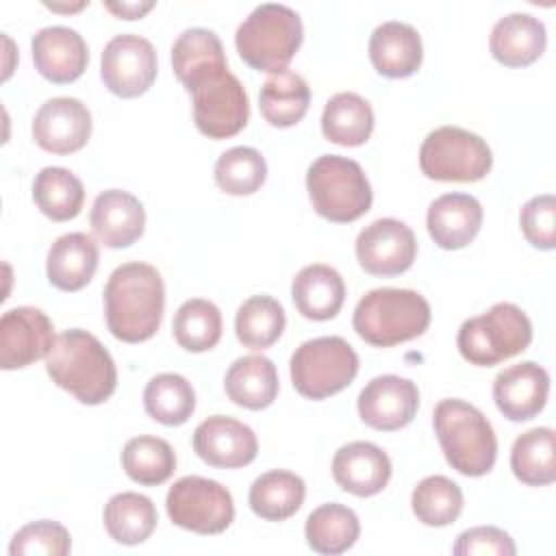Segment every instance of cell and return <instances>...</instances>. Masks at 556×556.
Listing matches in <instances>:
<instances>
[{
  "mask_svg": "<svg viewBox=\"0 0 556 556\" xmlns=\"http://www.w3.org/2000/svg\"><path fill=\"white\" fill-rule=\"evenodd\" d=\"M191 93L195 128L208 139H228L241 132L250 117V100L241 80L228 70L224 52L174 72Z\"/></svg>",
  "mask_w": 556,
  "mask_h": 556,
  "instance_id": "1",
  "label": "cell"
},
{
  "mask_svg": "<svg viewBox=\"0 0 556 556\" xmlns=\"http://www.w3.org/2000/svg\"><path fill=\"white\" fill-rule=\"evenodd\" d=\"M165 311V282L156 267L130 261L115 267L104 287V317L111 334L124 343L154 337Z\"/></svg>",
  "mask_w": 556,
  "mask_h": 556,
  "instance_id": "2",
  "label": "cell"
},
{
  "mask_svg": "<svg viewBox=\"0 0 556 556\" xmlns=\"http://www.w3.org/2000/svg\"><path fill=\"white\" fill-rule=\"evenodd\" d=\"M46 371L56 387L87 406L106 402L117 387L113 356L98 337L80 328H70L56 337L46 356Z\"/></svg>",
  "mask_w": 556,
  "mask_h": 556,
  "instance_id": "3",
  "label": "cell"
},
{
  "mask_svg": "<svg viewBox=\"0 0 556 556\" xmlns=\"http://www.w3.org/2000/svg\"><path fill=\"white\" fill-rule=\"evenodd\" d=\"M434 434L445 460L463 476L489 473L497 458V437L480 408L465 400H441L432 413Z\"/></svg>",
  "mask_w": 556,
  "mask_h": 556,
  "instance_id": "4",
  "label": "cell"
},
{
  "mask_svg": "<svg viewBox=\"0 0 556 556\" xmlns=\"http://www.w3.org/2000/svg\"><path fill=\"white\" fill-rule=\"evenodd\" d=\"M430 304L413 289L380 287L365 293L352 315L356 334L374 348H393L421 337L430 326Z\"/></svg>",
  "mask_w": 556,
  "mask_h": 556,
  "instance_id": "5",
  "label": "cell"
},
{
  "mask_svg": "<svg viewBox=\"0 0 556 556\" xmlns=\"http://www.w3.org/2000/svg\"><path fill=\"white\" fill-rule=\"evenodd\" d=\"M304 28L298 11L287 4L265 2L239 24L235 46L243 63L258 72H282L300 50Z\"/></svg>",
  "mask_w": 556,
  "mask_h": 556,
  "instance_id": "6",
  "label": "cell"
},
{
  "mask_svg": "<svg viewBox=\"0 0 556 556\" xmlns=\"http://www.w3.org/2000/svg\"><path fill=\"white\" fill-rule=\"evenodd\" d=\"M313 211L334 224H350L371 208V185L363 167L348 156L321 154L306 172Z\"/></svg>",
  "mask_w": 556,
  "mask_h": 556,
  "instance_id": "7",
  "label": "cell"
},
{
  "mask_svg": "<svg viewBox=\"0 0 556 556\" xmlns=\"http://www.w3.org/2000/svg\"><path fill=\"white\" fill-rule=\"evenodd\" d=\"M532 341L530 317L513 302H497L486 313L465 319L456 334L460 356L478 367H491L521 354Z\"/></svg>",
  "mask_w": 556,
  "mask_h": 556,
  "instance_id": "8",
  "label": "cell"
},
{
  "mask_svg": "<svg viewBox=\"0 0 556 556\" xmlns=\"http://www.w3.org/2000/svg\"><path fill=\"white\" fill-rule=\"evenodd\" d=\"M289 374L302 397L326 400L352 384L358 374V354L337 334L308 339L291 354Z\"/></svg>",
  "mask_w": 556,
  "mask_h": 556,
  "instance_id": "9",
  "label": "cell"
},
{
  "mask_svg": "<svg viewBox=\"0 0 556 556\" xmlns=\"http://www.w3.org/2000/svg\"><path fill=\"white\" fill-rule=\"evenodd\" d=\"M493 165L486 141L460 126H439L430 130L419 148V167L424 176L441 182L482 180Z\"/></svg>",
  "mask_w": 556,
  "mask_h": 556,
  "instance_id": "10",
  "label": "cell"
},
{
  "mask_svg": "<svg viewBox=\"0 0 556 556\" xmlns=\"http://www.w3.org/2000/svg\"><path fill=\"white\" fill-rule=\"evenodd\" d=\"M167 517L174 526L195 534H219L235 519V502L226 486L202 476L176 480L165 497Z\"/></svg>",
  "mask_w": 556,
  "mask_h": 556,
  "instance_id": "11",
  "label": "cell"
},
{
  "mask_svg": "<svg viewBox=\"0 0 556 556\" xmlns=\"http://www.w3.org/2000/svg\"><path fill=\"white\" fill-rule=\"evenodd\" d=\"M156 70V50L152 41L141 35H115L102 50V83L119 98L143 96L154 85Z\"/></svg>",
  "mask_w": 556,
  "mask_h": 556,
  "instance_id": "12",
  "label": "cell"
},
{
  "mask_svg": "<svg viewBox=\"0 0 556 556\" xmlns=\"http://www.w3.org/2000/svg\"><path fill=\"white\" fill-rule=\"evenodd\" d=\"M358 265L371 276L404 274L417 256V239L410 226L395 217H382L365 226L354 243Z\"/></svg>",
  "mask_w": 556,
  "mask_h": 556,
  "instance_id": "13",
  "label": "cell"
},
{
  "mask_svg": "<svg viewBox=\"0 0 556 556\" xmlns=\"http://www.w3.org/2000/svg\"><path fill=\"white\" fill-rule=\"evenodd\" d=\"M52 319L35 306H15L0 317V367L22 369L46 358L54 345Z\"/></svg>",
  "mask_w": 556,
  "mask_h": 556,
  "instance_id": "14",
  "label": "cell"
},
{
  "mask_svg": "<svg viewBox=\"0 0 556 556\" xmlns=\"http://www.w3.org/2000/svg\"><path fill=\"white\" fill-rule=\"evenodd\" d=\"M358 417L374 430L393 432L408 426L419 408V389L413 380L384 374L371 378L356 400Z\"/></svg>",
  "mask_w": 556,
  "mask_h": 556,
  "instance_id": "15",
  "label": "cell"
},
{
  "mask_svg": "<svg viewBox=\"0 0 556 556\" xmlns=\"http://www.w3.org/2000/svg\"><path fill=\"white\" fill-rule=\"evenodd\" d=\"M91 128L89 109L78 98L70 96L46 100L33 117L35 143L52 154H72L85 148Z\"/></svg>",
  "mask_w": 556,
  "mask_h": 556,
  "instance_id": "16",
  "label": "cell"
},
{
  "mask_svg": "<svg viewBox=\"0 0 556 556\" xmlns=\"http://www.w3.org/2000/svg\"><path fill=\"white\" fill-rule=\"evenodd\" d=\"M193 452L211 467L237 469L256 458L258 441L248 424L226 415H211L193 430Z\"/></svg>",
  "mask_w": 556,
  "mask_h": 556,
  "instance_id": "17",
  "label": "cell"
},
{
  "mask_svg": "<svg viewBox=\"0 0 556 556\" xmlns=\"http://www.w3.org/2000/svg\"><path fill=\"white\" fill-rule=\"evenodd\" d=\"M549 395V374L534 361L506 367L493 380V400L497 410L510 421L536 417Z\"/></svg>",
  "mask_w": 556,
  "mask_h": 556,
  "instance_id": "18",
  "label": "cell"
},
{
  "mask_svg": "<svg viewBox=\"0 0 556 556\" xmlns=\"http://www.w3.org/2000/svg\"><path fill=\"white\" fill-rule=\"evenodd\" d=\"M35 70L54 85L74 83L89 63V50L83 35L70 26H46L30 41Z\"/></svg>",
  "mask_w": 556,
  "mask_h": 556,
  "instance_id": "19",
  "label": "cell"
},
{
  "mask_svg": "<svg viewBox=\"0 0 556 556\" xmlns=\"http://www.w3.org/2000/svg\"><path fill=\"white\" fill-rule=\"evenodd\" d=\"M93 237L106 248H128L146 230V208L124 189H106L96 195L89 211Z\"/></svg>",
  "mask_w": 556,
  "mask_h": 556,
  "instance_id": "20",
  "label": "cell"
},
{
  "mask_svg": "<svg viewBox=\"0 0 556 556\" xmlns=\"http://www.w3.org/2000/svg\"><path fill=\"white\" fill-rule=\"evenodd\" d=\"M391 471L389 454L369 441L345 443L332 458L334 482L356 497L380 493L389 484Z\"/></svg>",
  "mask_w": 556,
  "mask_h": 556,
  "instance_id": "21",
  "label": "cell"
},
{
  "mask_svg": "<svg viewBox=\"0 0 556 556\" xmlns=\"http://www.w3.org/2000/svg\"><path fill=\"white\" fill-rule=\"evenodd\" d=\"M482 204L469 193H443L428 206L426 228L443 250L469 245L482 228Z\"/></svg>",
  "mask_w": 556,
  "mask_h": 556,
  "instance_id": "22",
  "label": "cell"
},
{
  "mask_svg": "<svg viewBox=\"0 0 556 556\" xmlns=\"http://www.w3.org/2000/svg\"><path fill=\"white\" fill-rule=\"evenodd\" d=\"M369 59L380 76L408 78L424 61L421 35L406 22H382L369 37Z\"/></svg>",
  "mask_w": 556,
  "mask_h": 556,
  "instance_id": "23",
  "label": "cell"
},
{
  "mask_svg": "<svg viewBox=\"0 0 556 556\" xmlns=\"http://www.w3.org/2000/svg\"><path fill=\"white\" fill-rule=\"evenodd\" d=\"M547 43L545 24L530 13H508L495 22L489 37L493 59L506 67H526L534 63Z\"/></svg>",
  "mask_w": 556,
  "mask_h": 556,
  "instance_id": "24",
  "label": "cell"
},
{
  "mask_svg": "<svg viewBox=\"0 0 556 556\" xmlns=\"http://www.w3.org/2000/svg\"><path fill=\"white\" fill-rule=\"evenodd\" d=\"M98 243L85 232L61 235L48 250L46 274L52 287L61 291H80L98 269Z\"/></svg>",
  "mask_w": 556,
  "mask_h": 556,
  "instance_id": "25",
  "label": "cell"
},
{
  "mask_svg": "<svg viewBox=\"0 0 556 556\" xmlns=\"http://www.w3.org/2000/svg\"><path fill=\"white\" fill-rule=\"evenodd\" d=\"M291 298L298 313L313 321L337 317L345 302V282L341 274L324 263L302 267L291 282Z\"/></svg>",
  "mask_w": 556,
  "mask_h": 556,
  "instance_id": "26",
  "label": "cell"
},
{
  "mask_svg": "<svg viewBox=\"0 0 556 556\" xmlns=\"http://www.w3.org/2000/svg\"><path fill=\"white\" fill-rule=\"evenodd\" d=\"M276 365L263 354H248L228 367L224 376V391L228 400L248 410H263L274 404L278 395Z\"/></svg>",
  "mask_w": 556,
  "mask_h": 556,
  "instance_id": "27",
  "label": "cell"
},
{
  "mask_svg": "<svg viewBox=\"0 0 556 556\" xmlns=\"http://www.w3.org/2000/svg\"><path fill=\"white\" fill-rule=\"evenodd\" d=\"M306 495L304 480L287 469H271L261 473L248 493L252 513L265 521H285L293 517Z\"/></svg>",
  "mask_w": 556,
  "mask_h": 556,
  "instance_id": "28",
  "label": "cell"
},
{
  "mask_svg": "<svg viewBox=\"0 0 556 556\" xmlns=\"http://www.w3.org/2000/svg\"><path fill=\"white\" fill-rule=\"evenodd\" d=\"M321 132L328 141L337 146H363L374 132L371 104L354 91L334 93L324 106Z\"/></svg>",
  "mask_w": 556,
  "mask_h": 556,
  "instance_id": "29",
  "label": "cell"
},
{
  "mask_svg": "<svg viewBox=\"0 0 556 556\" xmlns=\"http://www.w3.org/2000/svg\"><path fill=\"white\" fill-rule=\"evenodd\" d=\"M311 104V89L308 83L291 70H282L271 74L261 91H258V106L265 122L276 128H289L302 122Z\"/></svg>",
  "mask_w": 556,
  "mask_h": 556,
  "instance_id": "30",
  "label": "cell"
},
{
  "mask_svg": "<svg viewBox=\"0 0 556 556\" xmlns=\"http://www.w3.org/2000/svg\"><path fill=\"white\" fill-rule=\"evenodd\" d=\"M102 519L113 541L122 545H139L154 532L159 515L148 495L122 491L109 497Z\"/></svg>",
  "mask_w": 556,
  "mask_h": 556,
  "instance_id": "31",
  "label": "cell"
},
{
  "mask_svg": "<svg viewBox=\"0 0 556 556\" xmlns=\"http://www.w3.org/2000/svg\"><path fill=\"white\" fill-rule=\"evenodd\" d=\"M361 534L358 517L352 508L330 502L317 506L304 523V536L313 552L334 556L348 552Z\"/></svg>",
  "mask_w": 556,
  "mask_h": 556,
  "instance_id": "32",
  "label": "cell"
},
{
  "mask_svg": "<svg viewBox=\"0 0 556 556\" xmlns=\"http://www.w3.org/2000/svg\"><path fill=\"white\" fill-rule=\"evenodd\" d=\"M510 469L528 486H547L556 480V434L552 428H532L519 434L510 450Z\"/></svg>",
  "mask_w": 556,
  "mask_h": 556,
  "instance_id": "33",
  "label": "cell"
},
{
  "mask_svg": "<svg viewBox=\"0 0 556 556\" xmlns=\"http://www.w3.org/2000/svg\"><path fill=\"white\" fill-rule=\"evenodd\" d=\"M33 200L52 222L74 219L85 202V187L65 167H43L33 180Z\"/></svg>",
  "mask_w": 556,
  "mask_h": 556,
  "instance_id": "34",
  "label": "cell"
},
{
  "mask_svg": "<svg viewBox=\"0 0 556 556\" xmlns=\"http://www.w3.org/2000/svg\"><path fill=\"white\" fill-rule=\"evenodd\" d=\"M122 467L132 482L156 486L167 482L176 471V454L165 439L139 434L126 441L122 450Z\"/></svg>",
  "mask_w": 556,
  "mask_h": 556,
  "instance_id": "35",
  "label": "cell"
},
{
  "mask_svg": "<svg viewBox=\"0 0 556 556\" xmlns=\"http://www.w3.org/2000/svg\"><path fill=\"white\" fill-rule=\"evenodd\" d=\"M146 413L163 426H182L195 410V391L180 374H156L143 389Z\"/></svg>",
  "mask_w": 556,
  "mask_h": 556,
  "instance_id": "36",
  "label": "cell"
},
{
  "mask_svg": "<svg viewBox=\"0 0 556 556\" xmlns=\"http://www.w3.org/2000/svg\"><path fill=\"white\" fill-rule=\"evenodd\" d=\"M287 326L285 308L271 295L248 298L235 315V332L243 348L265 350L274 345Z\"/></svg>",
  "mask_w": 556,
  "mask_h": 556,
  "instance_id": "37",
  "label": "cell"
},
{
  "mask_svg": "<svg viewBox=\"0 0 556 556\" xmlns=\"http://www.w3.org/2000/svg\"><path fill=\"white\" fill-rule=\"evenodd\" d=\"M222 313L204 298L185 300L172 321L176 343L187 352L213 350L222 339Z\"/></svg>",
  "mask_w": 556,
  "mask_h": 556,
  "instance_id": "38",
  "label": "cell"
},
{
  "mask_svg": "<svg viewBox=\"0 0 556 556\" xmlns=\"http://www.w3.org/2000/svg\"><path fill=\"white\" fill-rule=\"evenodd\" d=\"M463 489L445 476H426L410 495V506L424 526L443 528L454 523L463 513Z\"/></svg>",
  "mask_w": 556,
  "mask_h": 556,
  "instance_id": "39",
  "label": "cell"
},
{
  "mask_svg": "<svg viewBox=\"0 0 556 556\" xmlns=\"http://www.w3.org/2000/svg\"><path fill=\"white\" fill-rule=\"evenodd\" d=\"M213 176L224 193L252 195L267 178V163L256 148L235 146L219 154Z\"/></svg>",
  "mask_w": 556,
  "mask_h": 556,
  "instance_id": "40",
  "label": "cell"
},
{
  "mask_svg": "<svg viewBox=\"0 0 556 556\" xmlns=\"http://www.w3.org/2000/svg\"><path fill=\"white\" fill-rule=\"evenodd\" d=\"M72 549V536L65 526L50 519L30 521L20 528L11 543V556H65Z\"/></svg>",
  "mask_w": 556,
  "mask_h": 556,
  "instance_id": "41",
  "label": "cell"
},
{
  "mask_svg": "<svg viewBox=\"0 0 556 556\" xmlns=\"http://www.w3.org/2000/svg\"><path fill=\"white\" fill-rule=\"evenodd\" d=\"M519 226L530 245L539 250L556 248V198L541 193L530 198L519 213Z\"/></svg>",
  "mask_w": 556,
  "mask_h": 556,
  "instance_id": "42",
  "label": "cell"
},
{
  "mask_svg": "<svg viewBox=\"0 0 556 556\" xmlns=\"http://www.w3.org/2000/svg\"><path fill=\"white\" fill-rule=\"evenodd\" d=\"M454 556H515L517 547L508 532L495 526H476L458 534Z\"/></svg>",
  "mask_w": 556,
  "mask_h": 556,
  "instance_id": "43",
  "label": "cell"
},
{
  "mask_svg": "<svg viewBox=\"0 0 556 556\" xmlns=\"http://www.w3.org/2000/svg\"><path fill=\"white\" fill-rule=\"evenodd\" d=\"M104 7L122 20H137L143 13H148L154 7V2L152 0H148V2H104Z\"/></svg>",
  "mask_w": 556,
  "mask_h": 556,
  "instance_id": "44",
  "label": "cell"
}]
</instances>
